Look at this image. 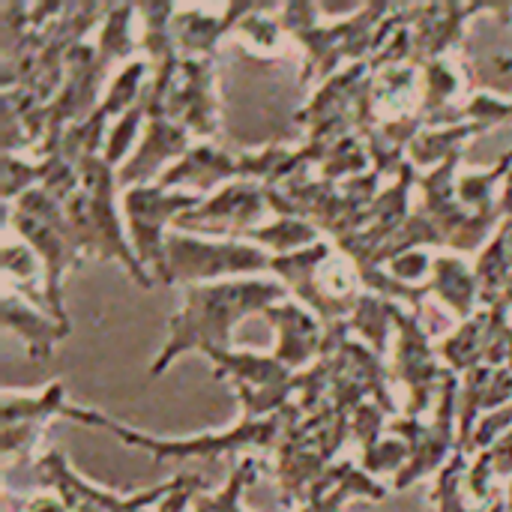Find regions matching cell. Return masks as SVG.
<instances>
[{
    "label": "cell",
    "mask_w": 512,
    "mask_h": 512,
    "mask_svg": "<svg viewBox=\"0 0 512 512\" xmlns=\"http://www.w3.org/2000/svg\"><path fill=\"white\" fill-rule=\"evenodd\" d=\"M258 477V462L255 459H243L240 468H234L228 486L216 495H207V498H195V507L192 512H243L240 507V495L243 489Z\"/></svg>",
    "instance_id": "9a60e30c"
},
{
    "label": "cell",
    "mask_w": 512,
    "mask_h": 512,
    "mask_svg": "<svg viewBox=\"0 0 512 512\" xmlns=\"http://www.w3.org/2000/svg\"><path fill=\"white\" fill-rule=\"evenodd\" d=\"M285 288L273 282H228L210 288H189L186 309L171 321V342L153 363V375L189 348H222L228 351L231 327L249 312H267L270 300L282 297Z\"/></svg>",
    "instance_id": "6da1fadb"
},
{
    "label": "cell",
    "mask_w": 512,
    "mask_h": 512,
    "mask_svg": "<svg viewBox=\"0 0 512 512\" xmlns=\"http://www.w3.org/2000/svg\"><path fill=\"white\" fill-rule=\"evenodd\" d=\"M366 498V501H384L387 489L378 486L366 471H357L351 462L327 468L324 477L309 489V498L300 512H339L345 501Z\"/></svg>",
    "instance_id": "ba28073f"
},
{
    "label": "cell",
    "mask_w": 512,
    "mask_h": 512,
    "mask_svg": "<svg viewBox=\"0 0 512 512\" xmlns=\"http://www.w3.org/2000/svg\"><path fill=\"white\" fill-rule=\"evenodd\" d=\"M231 174H237V165L225 153L210 150V147H198V150H189L183 156V162L162 177L159 186L165 189V186H177L183 180H195L201 186H213V183H219V180H225Z\"/></svg>",
    "instance_id": "8fae6325"
},
{
    "label": "cell",
    "mask_w": 512,
    "mask_h": 512,
    "mask_svg": "<svg viewBox=\"0 0 512 512\" xmlns=\"http://www.w3.org/2000/svg\"><path fill=\"white\" fill-rule=\"evenodd\" d=\"M204 489V480L201 477H186L180 474L177 477V489L159 504V512H186V507L195 501V492Z\"/></svg>",
    "instance_id": "603a6c76"
},
{
    "label": "cell",
    "mask_w": 512,
    "mask_h": 512,
    "mask_svg": "<svg viewBox=\"0 0 512 512\" xmlns=\"http://www.w3.org/2000/svg\"><path fill=\"white\" fill-rule=\"evenodd\" d=\"M462 474H465V453H456L450 459V465L438 477V486H435V512H465L462 492H459Z\"/></svg>",
    "instance_id": "e0dca14e"
},
{
    "label": "cell",
    "mask_w": 512,
    "mask_h": 512,
    "mask_svg": "<svg viewBox=\"0 0 512 512\" xmlns=\"http://www.w3.org/2000/svg\"><path fill=\"white\" fill-rule=\"evenodd\" d=\"M186 147V135L180 126H171L168 120H153L150 129L144 132V141L138 147V156L117 174V180L132 183V180H144L147 174H153L168 156L180 153Z\"/></svg>",
    "instance_id": "30bf717a"
},
{
    "label": "cell",
    "mask_w": 512,
    "mask_h": 512,
    "mask_svg": "<svg viewBox=\"0 0 512 512\" xmlns=\"http://www.w3.org/2000/svg\"><path fill=\"white\" fill-rule=\"evenodd\" d=\"M141 72H144V63H132V66L117 78V84L111 87V96H108L105 105H102V114H105V117L123 111V108L132 102V96L138 93V78H141Z\"/></svg>",
    "instance_id": "ffe728a7"
},
{
    "label": "cell",
    "mask_w": 512,
    "mask_h": 512,
    "mask_svg": "<svg viewBox=\"0 0 512 512\" xmlns=\"http://www.w3.org/2000/svg\"><path fill=\"white\" fill-rule=\"evenodd\" d=\"M141 114H147L144 102H141V105H132V111H129V114H123L120 126L114 129V135H111V141H108V150H105V162H108L111 168L117 165V159H123V153H126L129 141L135 138V126H138Z\"/></svg>",
    "instance_id": "44dd1931"
},
{
    "label": "cell",
    "mask_w": 512,
    "mask_h": 512,
    "mask_svg": "<svg viewBox=\"0 0 512 512\" xmlns=\"http://www.w3.org/2000/svg\"><path fill=\"white\" fill-rule=\"evenodd\" d=\"M426 267H429V258H426V255H414V252H411V261H408V255H399V258L393 261V270H396L399 276H405V279H417Z\"/></svg>",
    "instance_id": "cb8c5ba5"
},
{
    "label": "cell",
    "mask_w": 512,
    "mask_h": 512,
    "mask_svg": "<svg viewBox=\"0 0 512 512\" xmlns=\"http://www.w3.org/2000/svg\"><path fill=\"white\" fill-rule=\"evenodd\" d=\"M3 318H6V324H9L12 330H18V333L27 339L30 357H33V360L48 357L54 339H63V336H66L63 330H54L48 318H39L33 309L21 306L15 297H6V303H3Z\"/></svg>",
    "instance_id": "4fadbf2b"
},
{
    "label": "cell",
    "mask_w": 512,
    "mask_h": 512,
    "mask_svg": "<svg viewBox=\"0 0 512 512\" xmlns=\"http://www.w3.org/2000/svg\"><path fill=\"white\" fill-rule=\"evenodd\" d=\"M231 21H234V15H228V18H222V21H216V18H207V15H180L174 24H177V45L180 48H186V51H204V54H210L213 51V45H216V39H219V33L225 30V27H231Z\"/></svg>",
    "instance_id": "5bb4252c"
},
{
    "label": "cell",
    "mask_w": 512,
    "mask_h": 512,
    "mask_svg": "<svg viewBox=\"0 0 512 512\" xmlns=\"http://www.w3.org/2000/svg\"><path fill=\"white\" fill-rule=\"evenodd\" d=\"M276 327H279V363L291 366H303L309 357H315L324 345L321 327L312 315L300 312L297 306H270L264 312Z\"/></svg>",
    "instance_id": "9c48e42d"
},
{
    "label": "cell",
    "mask_w": 512,
    "mask_h": 512,
    "mask_svg": "<svg viewBox=\"0 0 512 512\" xmlns=\"http://www.w3.org/2000/svg\"><path fill=\"white\" fill-rule=\"evenodd\" d=\"M129 12L132 6H114L111 15H108V24L102 30V39H99V57L102 63L114 60V57H123L132 51V42L126 36V24H129Z\"/></svg>",
    "instance_id": "ac0fdd59"
},
{
    "label": "cell",
    "mask_w": 512,
    "mask_h": 512,
    "mask_svg": "<svg viewBox=\"0 0 512 512\" xmlns=\"http://www.w3.org/2000/svg\"><path fill=\"white\" fill-rule=\"evenodd\" d=\"M432 267H435V282H429V291L444 297L459 315H468L474 306V294H477L480 282L471 279L465 264L456 258H438Z\"/></svg>",
    "instance_id": "7c38bea8"
},
{
    "label": "cell",
    "mask_w": 512,
    "mask_h": 512,
    "mask_svg": "<svg viewBox=\"0 0 512 512\" xmlns=\"http://www.w3.org/2000/svg\"><path fill=\"white\" fill-rule=\"evenodd\" d=\"M165 258H168V282L174 279H213L225 273L240 270H264L273 267V258L261 255L249 246H216V243H198L183 237L165 240Z\"/></svg>",
    "instance_id": "277c9868"
},
{
    "label": "cell",
    "mask_w": 512,
    "mask_h": 512,
    "mask_svg": "<svg viewBox=\"0 0 512 512\" xmlns=\"http://www.w3.org/2000/svg\"><path fill=\"white\" fill-rule=\"evenodd\" d=\"M456 93V75L450 72L447 63H432L429 66V105L438 108Z\"/></svg>",
    "instance_id": "7402d4cb"
},
{
    "label": "cell",
    "mask_w": 512,
    "mask_h": 512,
    "mask_svg": "<svg viewBox=\"0 0 512 512\" xmlns=\"http://www.w3.org/2000/svg\"><path fill=\"white\" fill-rule=\"evenodd\" d=\"M27 512H69L66 504L60 498H48V495H39L27 504Z\"/></svg>",
    "instance_id": "d4e9b609"
},
{
    "label": "cell",
    "mask_w": 512,
    "mask_h": 512,
    "mask_svg": "<svg viewBox=\"0 0 512 512\" xmlns=\"http://www.w3.org/2000/svg\"><path fill=\"white\" fill-rule=\"evenodd\" d=\"M246 237H258L261 243H267L273 249H282L288 255V249L315 240V228H309L306 222H297V219H282V222H276V225H270L264 231L252 228V231H246Z\"/></svg>",
    "instance_id": "2e32d148"
},
{
    "label": "cell",
    "mask_w": 512,
    "mask_h": 512,
    "mask_svg": "<svg viewBox=\"0 0 512 512\" xmlns=\"http://www.w3.org/2000/svg\"><path fill=\"white\" fill-rule=\"evenodd\" d=\"M192 204H198V198L165 195L162 186H150V189L141 186V189L126 192V210H129V225H132V237H135V255L153 261L165 282H168V258H165L162 225L174 213H180Z\"/></svg>",
    "instance_id": "5b68a950"
},
{
    "label": "cell",
    "mask_w": 512,
    "mask_h": 512,
    "mask_svg": "<svg viewBox=\"0 0 512 512\" xmlns=\"http://www.w3.org/2000/svg\"><path fill=\"white\" fill-rule=\"evenodd\" d=\"M453 402H456V381L447 375V384H444V405H441V420L435 426H420L414 420L399 423L405 429H411V438H408V465L399 471L396 477V489H405L411 483H417L420 477L432 474L441 468V462L447 459L450 453V441H453V432H450V420H453Z\"/></svg>",
    "instance_id": "8992f818"
},
{
    "label": "cell",
    "mask_w": 512,
    "mask_h": 512,
    "mask_svg": "<svg viewBox=\"0 0 512 512\" xmlns=\"http://www.w3.org/2000/svg\"><path fill=\"white\" fill-rule=\"evenodd\" d=\"M408 444L399 441H378L372 450L363 453V468L366 474H378V471H402L408 465Z\"/></svg>",
    "instance_id": "d6986e66"
},
{
    "label": "cell",
    "mask_w": 512,
    "mask_h": 512,
    "mask_svg": "<svg viewBox=\"0 0 512 512\" xmlns=\"http://www.w3.org/2000/svg\"><path fill=\"white\" fill-rule=\"evenodd\" d=\"M99 426L111 429L129 447L147 450L156 462H162V459H210V456H222V453H231V450H240V447H270L279 438L282 420L279 417H273L267 423L243 420V426L234 429V432H225L219 438L216 435H204V438H195V441H153V438H144L138 432L123 429V426H114L105 417L99 420Z\"/></svg>",
    "instance_id": "7a4b0ae2"
},
{
    "label": "cell",
    "mask_w": 512,
    "mask_h": 512,
    "mask_svg": "<svg viewBox=\"0 0 512 512\" xmlns=\"http://www.w3.org/2000/svg\"><path fill=\"white\" fill-rule=\"evenodd\" d=\"M36 474H39V483L42 486H51L57 489L60 501L66 504V510H78L84 504L96 507L102 512H147L150 504H162L174 489H177V477L171 483H162L150 492H141V495H132V498H120V495H111L105 489H93L87 486L81 477H75L66 465V456L60 450H48L39 465H36Z\"/></svg>",
    "instance_id": "3957f363"
},
{
    "label": "cell",
    "mask_w": 512,
    "mask_h": 512,
    "mask_svg": "<svg viewBox=\"0 0 512 512\" xmlns=\"http://www.w3.org/2000/svg\"><path fill=\"white\" fill-rule=\"evenodd\" d=\"M264 204L267 201V189L255 186V183H234L228 189H222L207 207L189 213V216H180L177 225L180 228H189L192 225H210V231H219V234H228V231H252L249 225L264 213Z\"/></svg>",
    "instance_id": "52a82bcc"
}]
</instances>
